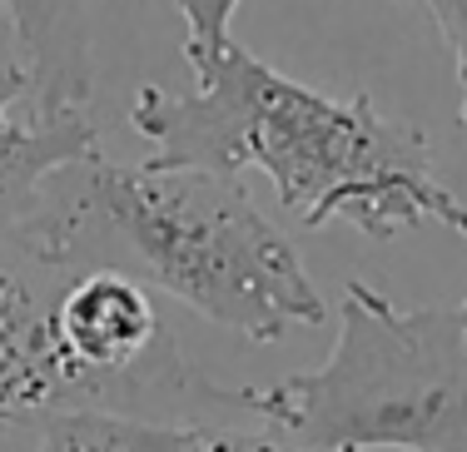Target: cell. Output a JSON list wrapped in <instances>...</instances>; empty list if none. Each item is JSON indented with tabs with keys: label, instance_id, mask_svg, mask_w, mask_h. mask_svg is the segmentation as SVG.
Segmentation results:
<instances>
[{
	"label": "cell",
	"instance_id": "1",
	"mask_svg": "<svg viewBox=\"0 0 467 452\" xmlns=\"http://www.w3.org/2000/svg\"><path fill=\"white\" fill-rule=\"evenodd\" d=\"M199 85L170 95L144 85L130 125L150 139L154 170H264L304 229L353 224L363 239H398L442 224L467 239V204L438 180L428 139L408 119L378 115L373 95H328L264 65L239 40L184 50Z\"/></svg>",
	"mask_w": 467,
	"mask_h": 452
},
{
	"label": "cell",
	"instance_id": "2",
	"mask_svg": "<svg viewBox=\"0 0 467 452\" xmlns=\"http://www.w3.org/2000/svg\"><path fill=\"white\" fill-rule=\"evenodd\" d=\"M20 234L65 269L115 263L249 344L324 324V299L298 249L224 170L105 164L90 154L40 184Z\"/></svg>",
	"mask_w": 467,
	"mask_h": 452
},
{
	"label": "cell",
	"instance_id": "3",
	"mask_svg": "<svg viewBox=\"0 0 467 452\" xmlns=\"http://www.w3.org/2000/svg\"><path fill=\"white\" fill-rule=\"evenodd\" d=\"M254 423L274 447L467 452V313L393 308L348 279L324 368L254 388Z\"/></svg>",
	"mask_w": 467,
	"mask_h": 452
},
{
	"label": "cell",
	"instance_id": "4",
	"mask_svg": "<svg viewBox=\"0 0 467 452\" xmlns=\"http://www.w3.org/2000/svg\"><path fill=\"white\" fill-rule=\"evenodd\" d=\"M75 269L40 259L26 234H0V447H40L80 407H109L105 383L70 358L55 303Z\"/></svg>",
	"mask_w": 467,
	"mask_h": 452
},
{
	"label": "cell",
	"instance_id": "5",
	"mask_svg": "<svg viewBox=\"0 0 467 452\" xmlns=\"http://www.w3.org/2000/svg\"><path fill=\"white\" fill-rule=\"evenodd\" d=\"M99 154L85 105H36V80L20 60L0 55V234L26 229L40 204V184L60 164Z\"/></svg>",
	"mask_w": 467,
	"mask_h": 452
},
{
	"label": "cell",
	"instance_id": "6",
	"mask_svg": "<svg viewBox=\"0 0 467 452\" xmlns=\"http://www.w3.org/2000/svg\"><path fill=\"white\" fill-rule=\"evenodd\" d=\"M5 20L26 50L36 105L90 100V0H5Z\"/></svg>",
	"mask_w": 467,
	"mask_h": 452
},
{
	"label": "cell",
	"instance_id": "7",
	"mask_svg": "<svg viewBox=\"0 0 467 452\" xmlns=\"http://www.w3.org/2000/svg\"><path fill=\"white\" fill-rule=\"evenodd\" d=\"M184 15V50H214L229 40V20L239 0H174Z\"/></svg>",
	"mask_w": 467,
	"mask_h": 452
},
{
	"label": "cell",
	"instance_id": "8",
	"mask_svg": "<svg viewBox=\"0 0 467 452\" xmlns=\"http://www.w3.org/2000/svg\"><path fill=\"white\" fill-rule=\"evenodd\" d=\"M432 20H438L442 40L452 50V65H458V85H462V129H467V0H428Z\"/></svg>",
	"mask_w": 467,
	"mask_h": 452
},
{
	"label": "cell",
	"instance_id": "9",
	"mask_svg": "<svg viewBox=\"0 0 467 452\" xmlns=\"http://www.w3.org/2000/svg\"><path fill=\"white\" fill-rule=\"evenodd\" d=\"M0 30H5V0H0Z\"/></svg>",
	"mask_w": 467,
	"mask_h": 452
},
{
	"label": "cell",
	"instance_id": "10",
	"mask_svg": "<svg viewBox=\"0 0 467 452\" xmlns=\"http://www.w3.org/2000/svg\"><path fill=\"white\" fill-rule=\"evenodd\" d=\"M462 313H467V303H462Z\"/></svg>",
	"mask_w": 467,
	"mask_h": 452
}]
</instances>
